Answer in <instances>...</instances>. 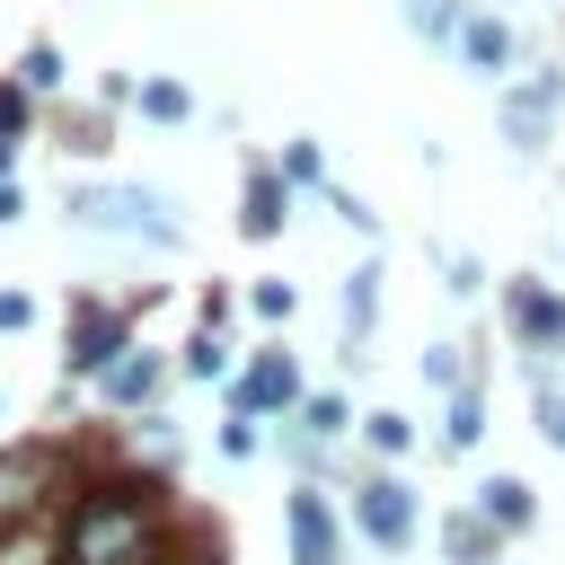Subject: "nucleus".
I'll return each instance as SVG.
<instances>
[{
	"label": "nucleus",
	"instance_id": "nucleus-1",
	"mask_svg": "<svg viewBox=\"0 0 565 565\" xmlns=\"http://www.w3.org/2000/svg\"><path fill=\"white\" fill-rule=\"evenodd\" d=\"M141 556H150L141 494H88L71 512V565H141Z\"/></svg>",
	"mask_w": 565,
	"mask_h": 565
},
{
	"label": "nucleus",
	"instance_id": "nucleus-2",
	"mask_svg": "<svg viewBox=\"0 0 565 565\" xmlns=\"http://www.w3.org/2000/svg\"><path fill=\"white\" fill-rule=\"evenodd\" d=\"M71 212H79V230H115V238H141V247H177L168 203L141 194V185H79Z\"/></svg>",
	"mask_w": 565,
	"mask_h": 565
},
{
	"label": "nucleus",
	"instance_id": "nucleus-3",
	"mask_svg": "<svg viewBox=\"0 0 565 565\" xmlns=\"http://www.w3.org/2000/svg\"><path fill=\"white\" fill-rule=\"evenodd\" d=\"M556 97H565V79H556V71H530V88H512V97H503V141H512V150H539V141H547Z\"/></svg>",
	"mask_w": 565,
	"mask_h": 565
},
{
	"label": "nucleus",
	"instance_id": "nucleus-4",
	"mask_svg": "<svg viewBox=\"0 0 565 565\" xmlns=\"http://www.w3.org/2000/svg\"><path fill=\"white\" fill-rule=\"evenodd\" d=\"M362 530L380 539V547H406L415 539V486H397V477H380V486H362Z\"/></svg>",
	"mask_w": 565,
	"mask_h": 565
},
{
	"label": "nucleus",
	"instance_id": "nucleus-5",
	"mask_svg": "<svg viewBox=\"0 0 565 565\" xmlns=\"http://www.w3.org/2000/svg\"><path fill=\"white\" fill-rule=\"evenodd\" d=\"M159 371H168V362H159L150 344H124V353L97 371V388H106V406H141V397L159 388Z\"/></svg>",
	"mask_w": 565,
	"mask_h": 565
},
{
	"label": "nucleus",
	"instance_id": "nucleus-6",
	"mask_svg": "<svg viewBox=\"0 0 565 565\" xmlns=\"http://www.w3.org/2000/svg\"><path fill=\"white\" fill-rule=\"evenodd\" d=\"M512 327H521L530 344L556 353V344H565V300H556L547 282H512Z\"/></svg>",
	"mask_w": 565,
	"mask_h": 565
},
{
	"label": "nucleus",
	"instance_id": "nucleus-7",
	"mask_svg": "<svg viewBox=\"0 0 565 565\" xmlns=\"http://www.w3.org/2000/svg\"><path fill=\"white\" fill-rule=\"evenodd\" d=\"M450 44H459L468 71H512V26H503V18H459Z\"/></svg>",
	"mask_w": 565,
	"mask_h": 565
},
{
	"label": "nucleus",
	"instance_id": "nucleus-8",
	"mask_svg": "<svg viewBox=\"0 0 565 565\" xmlns=\"http://www.w3.org/2000/svg\"><path fill=\"white\" fill-rule=\"evenodd\" d=\"M115 353H124V327H115V309L79 300V327H71V362H79V371H106Z\"/></svg>",
	"mask_w": 565,
	"mask_h": 565
},
{
	"label": "nucleus",
	"instance_id": "nucleus-9",
	"mask_svg": "<svg viewBox=\"0 0 565 565\" xmlns=\"http://www.w3.org/2000/svg\"><path fill=\"white\" fill-rule=\"evenodd\" d=\"M291 565H335V521L318 494H291Z\"/></svg>",
	"mask_w": 565,
	"mask_h": 565
},
{
	"label": "nucleus",
	"instance_id": "nucleus-10",
	"mask_svg": "<svg viewBox=\"0 0 565 565\" xmlns=\"http://www.w3.org/2000/svg\"><path fill=\"white\" fill-rule=\"evenodd\" d=\"M238 230H247V238H274V230H282V177H274V168L247 177V194H238Z\"/></svg>",
	"mask_w": 565,
	"mask_h": 565
},
{
	"label": "nucleus",
	"instance_id": "nucleus-11",
	"mask_svg": "<svg viewBox=\"0 0 565 565\" xmlns=\"http://www.w3.org/2000/svg\"><path fill=\"white\" fill-rule=\"evenodd\" d=\"M265 406H291V362L282 353H256V371L238 388V415H265Z\"/></svg>",
	"mask_w": 565,
	"mask_h": 565
},
{
	"label": "nucleus",
	"instance_id": "nucleus-12",
	"mask_svg": "<svg viewBox=\"0 0 565 565\" xmlns=\"http://www.w3.org/2000/svg\"><path fill=\"white\" fill-rule=\"evenodd\" d=\"M371 300H380V265H362V274H344V335H353V344L371 335Z\"/></svg>",
	"mask_w": 565,
	"mask_h": 565
},
{
	"label": "nucleus",
	"instance_id": "nucleus-13",
	"mask_svg": "<svg viewBox=\"0 0 565 565\" xmlns=\"http://www.w3.org/2000/svg\"><path fill=\"white\" fill-rule=\"evenodd\" d=\"M132 97H141V115H150V124H185V115H194V97H185L177 79H141Z\"/></svg>",
	"mask_w": 565,
	"mask_h": 565
},
{
	"label": "nucleus",
	"instance_id": "nucleus-14",
	"mask_svg": "<svg viewBox=\"0 0 565 565\" xmlns=\"http://www.w3.org/2000/svg\"><path fill=\"white\" fill-rule=\"evenodd\" d=\"M486 521H494V530L530 521V486H521V477H486Z\"/></svg>",
	"mask_w": 565,
	"mask_h": 565
},
{
	"label": "nucleus",
	"instance_id": "nucleus-15",
	"mask_svg": "<svg viewBox=\"0 0 565 565\" xmlns=\"http://www.w3.org/2000/svg\"><path fill=\"white\" fill-rule=\"evenodd\" d=\"M486 441V406H477V388H459L450 397V450H477Z\"/></svg>",
	"mask_w": 565,
	"mask_h": 565
},
{
	"label": "nucleus",
	"instance_id": "nucleus-16",
	"mask_svg": "<svg viewBox=\"0 0 565 565\" xmlns=\"http://www.w3.org/2000/svg\"><path fill=\"white\" fill-rule=\"evenodd\" d=\"M486 547H494V521L477 512V521H450V556L459 565H486Z\"/></svg>",
	"mask_w": 565,
	"mask_h": 565
},
{
	"label": "nucleus",
	"instance_id": "nucleus-17",
	"mask_svg": "<svg viewBox=\"0 0 565 565\" xmlns=\"http://www.w3.org/2000/svg\"><path fill=\"white\" fill-rule=\"evenodd\" d=\"M18 88H62V53H53V44H26V62H18Z\"/></svg>",
	"mask_w": 565,
	"mask_h": 565
},
{
	"label": "nucleus",
	"instance_id": "nucleus-18",
	"mask_svg": "<svg viewBox=\"0 0 565 565\" xmlns=\"http://www.w3.org/2000/svg\"><path fill=\"white\" fill-rule=\"evenodd\" d=\"M318 177H327L318 141H291V150H282V185H318Z\"/></svg>",
	"mask_w": 565,
	"mask_h": 565
},
{
	"label": "nucleus",
	"instance_id": "nucleus-19",
	"mask_svg": "<svg viewBox=\"0 0 565 565\" xmlns=\"http://www.w3.org/2000/svg\"><path fill=\"white\" fill-rule=\"evenodd\" d=\"M362 433H371V441H380V450H388V459H397V450H406V441H415V433H406V415H397V406H388V415H371V424H362Z\"/></svg>",
	"mask_w": 565,
	"mask_h": 565
},
{
	"label": "nucleus",
	"instance_id": "nucleus-20",
	"mask_svg": "<svg viewBox=\"0 0 565 565\" xmlns=\"http://www.w3.org/2000/svg\"><path fill=\"white\" fill-rule=\"evenodd\" d=\"M35 327V300L26 291H0V335H26Z\"/></svg>",
	"mask_w": 565,
	"mask_h": 565
},
{
	"label": "nucleus",
	"instance_id": "nucleus-21",
	"mask_svg": "<svg viewBox=\"0 0 565 565\" xmlns=\"http://www.w3.org/2000/svg\"><path fill=\"white\" fill-rule=\"evenodd\" d=\"M185 371H194V380H221V344L194 335V344H185Z\"/></svg>",
	"mask_w": 565,
	"mask_h": 565
},
{
	"label": "nucleus",
	"instance_id": "nucleus-22",
	"mask_svg": "<svg viewBox=\"0 0 565 565\" xmlns=\"http://www.w3.org/2000/svg\"><path fill=\"white\" fill-rule=\"evenodd\" d=\"M26 132V88H0V141Z\"/></svg>",
	"mask_w": 565,
	"mask_h": 565
},
{
	"label": "nucleus",
	"instance_id": "nucleus-23",
	"mask_svg": "<svg viewBox=\"0 0 565 565\" xmlns=\"http://www.w3.org/2000/svg\"><path fill=\"white\" fill-rule=\"evenodd\" d=\"M256 309L265 318H291V282H256Z\"/></svg>",
	"mask_w": 565,
	"mask_h": 565
},
{
	"label": "nucleus",
	"instance_id": "nucleus-24",
	"mask_svg": "<svg viewBox=\"0 0 565 565\" xmlns=\"http://www.w3.org/2000/svg\"><path fill=\"white\" fill-rule=\"evenodd\" d=\"M221 450H230V459H247V450H256V415H238V424L221 433Z\"/></svg>",
	"mask_w": 565,
	"mask_h": 565
},
{
	"label": "nucleus",
	"instance_id": "nucleus-25",
	"mask_svg": "<svg viewBox=\"0 0 565 565\" xmlns=\"http://www.w3.org/2000/svg\"><path fill=\"white\" fill-rule=\"evenodd\" d=\"M539 415H547V441H556V450H565V406H556V397H547V406H539Z\"/></svg>",
	"mask_w": 565,
	"mask_h": 565
}]
</instances>
